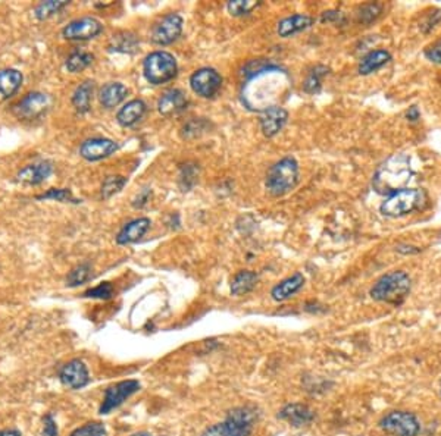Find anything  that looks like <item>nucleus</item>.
<instances>
[{
    "instance_id": "26",
    "label": "nucleus",
    "mask_w": 441,
    "mask_h": 436,
    "mask_svg": "<svg viewBox=\"0 0 441 436\" xmlns=\"http://www.w3.org/2000/svg\"><path fill=\"white\" fill-rule=\"evenodd\" d=\"M22 84V74L17 69L0 70V96L3 99L12 97Z\"/></svg>"
},
{
    "instance_id": "25",
    "label": "nucleus",
    "mask_w": 441,
    "mask_h": 436,
    "mask_svg": "<svg viewBox=\"0 0 441 436\" xmlns=\"http://www.w3.org/2000/svg\"><path fill=\"white\" fill-rule=\"evenodd\" d=\"M312 23L313 19L308 15H292L278 23V34H280V37H290V35L309 28Z\"/></svg>"
},
{
    "instance_id": "36",
    "label": "nucleus",
    "mask_w": 441,
    "mask_h": 436,
    "mask_svg": "<svg viewBox=\"0 0 441 436\" xmlns=\"http://www.w3.org/2000/svg\"><path fill=\"white\" fill-rule=\"evenodd\" d=\"M69 436H109V435L106 428L103 426V423L90 421L81 428L75 429Z\"/></svg>"
},
{
    "instance_id": "35",
    "label": "nucleus",
    "mask_w": 441,
    "mask_h": 436,
    "mask_svg": "<svg viewBox=\"0 0 441 436\" xmlns=\"http://www.w3.org/2000/svg\"><path fill=\"white\" fill-rule=\"evenodd\" d=\"M259 6V2H254V0H233V2H228V12L234 17H243L247 15L253 9H256Z\"/></svg>"
},
{
    "instance_id": "23",
    "label": "nucleus",
    "mask_w": 441,
    "mask_h": 436,
    "mask_svg": "<svg viewBox=\"0 0 441 436\" xmlns=\"http://www.w3.org/2000/svg\"><path fill=\"white\" fill-rule=\"evenodd\" d=\"M126 94H129V90L121 82H109L100 91V103L106 109L117 108L125 100Z\"/></svg>"
},
{
    "instance_id": "1",
    "label": "nucleus",
    "mask_w": 441,
    "mask_h": 436,
    "mask_svg": "<svg viewBox=\"0 0 441 436\" xmlns=\"http://www.w3.org/2000/svg\"><path fill=\"white\" fill-rule=\"evenodd\" d=\"M288 88V75L280 68L266 66L252 74L243 90V102L249 109L263 112L280 102Z\"/></svg>"
},
{
    "instance_id": "45",
    "label": "nucleus",
    "mask_w": 441,
    "mask_h": 436,
    "mask_svg": "<svg viewBox=\"0 0 441 436\" xmlns=\"http://www.w3.org/2000/svg\"><path fill=\"white\" fill-rule=\"evenodd\" d=\"M0 436H22V435L17 429H3L0 430Z\"/></svg>"
},
{
    "instance_id": "22",
    "label": "nucleus",
    "mask_w": 441,
    "mask_h": 436,
    "mask_svg": "<svg viewBox=\"0 0 441 436\" xmlns=\"http://www.w3.org/2000/svg\"><path fill=\"white\" fill-rule=\"evenodd\" d=\"M146 113V103L143 100H131L118 112L117 121L121 126H133L142 120Z\"/></svg>"
},
{
    "instance_id": "15",
    "label": "nucleus",
    "mask_w": 441,
    "mask_h": 436,
    "mask_svg": "<svg viewBox=\"0 0 441 436\" xmlns=\"http://www.w3.org/2000/svg\"><path fill=\"white\" fill-rule=\"evenodd\" d=\"M288 120V113L281 106H274V108L261 112L259 121L261 128L265 137H274L284 128Z\"/></svg>"
},
{
    "instance_id": "33",
    "label": "nucleus",
    "mask_w": 441,
    "mask_h": 436,
    "mask_svg": "<svg viewBox=\"0 0 441 436\" xmlns=\"http://www.w3.org/2000/svg\"><path fill=\"white\" fill-rule=\"evenodd\" d=\"M39 200H56V202L62 203H79V200L74 197L71 190H66V188H50L48 193H44L41 196H37Z\"/></svg>"
},
{
    "instance_id": "43",
    "label": "nucleus",
    "mask_w": 441,
    "mask_h": 436,
    "mask_svg": "<svg viewBox=\"0 0 441 436\" xmlns=\"http://www.w3.org/2000/svg\"><path fill=\"white\" fill-rule=\"evenodd\" d=\"M341 18V14L337 10H328V12H323V15L321 18L322 22H331V21H339Z\"/></svg>"
},
{
    "instance_id": "29",
    "label": "nucleus",
    "mask_w": 441,
    "mask_h": 436,
    "mask_svg": "<svg viewBox=\"0 0 441 436\" xmlns=\"http://www.w3.org/2000/svg\"><path fill=\"white\" fill-rule=\"evenodd\" d=\"M91 62H93L91 53L84 52V50H75L68 57L66 69L69 70V73L77 74V73H81L83 69H86Z\"/></svg>"
},
{
    "instance_id": "34",
    "label": "nucleus",
    "mask_w": 441,
    "mask_h": 436,
    "mask_svg": "<svg viewBox=\"0 0 441 436\" xmlns=\"http://www.w3.org/2000/svg\"><path fill=\"white\" fill-rule=\"evenodd\" d=\"M68 5V2H65V0H59V2H56V0H49V2H43L40 3L37 8H36V17L39 19H48L50 18L52 15L57 14L61 9H64L65 6Z\"/></svg>"
},
{
    "instance_id": "9",
    "label": "nucleus",
    "mask_w": 441,
    "mask_h": 436,
    "mask_svg": "<svg viewBox=\"0 0 441 436\" xmlns=\"http://www.w3.org/2000/svg\"><path fill=\"white\" fill-rule=\"evenodd\" d=\"M138 390H140V383L137 381H122L109 386L104 391L103 403L100 406V415H108L112 410L118 408L121 404H124L126 399L131 395H134Z\"/></svg>"
},
{
    "instance_id": "38",
    "label": "nucleus",
    "mask_w": 441,
    "mask_h": 436,
    "mask_svg": "<svg viewBox=\"0 0 441 436\" xmlns=\"http://www.w3.org/2000/svg\"><path fill=\"white\" fill-rule=\"evenodd\" d=\"M112 296H113V287L109 284V282H103V284L84 292V297H88V298L108 300Z\"/></svg>"
},
{
    "instance_id": "4",
    "label": "nucleus",
    "mask_w": 441,
    "mask_h": 436,
    "mask_svg": "<svg viewBox=\"0 0 441 436\" xmlns=\"http://www.w3.org/2000/svg\"><path fill=\"white\" fill-rule=\"evenodd\" d=\"M256 413L249 407H238L229 411L227 419L214 426H209L200 436H250Z\"/></svg>"
},
{
    "instance_id": "16",
    "label": "nucleus",
    "mask_w": 441,
    "mask_h": 436,
    "mask_svg": "<svg viewBox=\"0 0 441 436\" xmlns=\"http://www.w3.org/2000/svg\"><path fill=\"white\" fill-rule=\"evenodd\" d=\"M187 97L181 90H169L158 102V111L164 116L181 113L187 108Z\"/></svg>"
},
{
    "instance_id": "18",
    "label": "nucleus",
    "mask_w": 441,
    "mask_h": 436,
    "mask_svg": "<svg viewBox=\"0 0 441 436\" xmlns=\"http://www.w3.org/2000/svg\"><path fill=\"white\" fill-rule=\"evenodd\" d=\"M53 172V164L50 162H40L28 164L24 169H21L18 173V181L28 185H37L43 182L46 178H49Z\"/></svg>"
},
{
    "instance_id": "40",
    "label": "nucleus",
    "mask_w": 441,
    "mask_h": 436,
    "mask_svg": "<svg viewBox=\"0 0 441 436\" xmlns=\"http://www.w3.org/2000/svg\"><path fill=\"white\" fill-rule=\"evenodd\" d=\"M425 56H426L431 62L441 65V39L437 40L435 43H433L429 47H426Z\"/></svg>"
},
{
    "instance_id": "20",
    "label": "nucleus",
    "mask_w": 441,
    "mask_h": 436,
    "mask_svg": "<svg viewBox=\"0 0 441 436\" xmlns=\"http://www.w3.org/2000/svg\"><path fill=\"white\" fill-rule=\"evenodd\" d=\"M149 228H150V219L147 218L134 219L126 223V225L120 231V234L117 235V243L121 245L135 243L143 237V235L149 231Z\"/></svg>"
},
{
    "instance_id": "14",
    "label": "nucleus",
    "mask_w": 441,
    "mask_h": 436,
    "mask_svg": "<svg viewBox=\"0 0 441 436\" xmlns=\"http://www.w3.org/2000/svg\"><path fill=\"white\" fill-rule=\"evenodd\" d=\"M118 150V144L109 138H90L79 147V155L86 160L97 162L106 159Z\"/></svg>"
},
{
    "instance_id": "11",
    "label": "nucleus",
    "mask_w": 441,
    "mask_h": 436,
    "mask_svg": "<svg viewBox=\"0 0 441 436\" xmlns=\"http://www.w3.org/2000/svg\"><path fill=\"white\" fill-rule=\"evenodd\" d=\"M102 31H103V26L99 19L91 18V17H84V18L69 22L68 26H65L62 30V35L66 40L84 41V40H91L97 37Z\"/></svg>"
},
{
    "instance_id": "19",
    "label": "nucleus",
    "mask_w": 441,
    "mask_h": 436,
    "mask_svg": "<svg viewBox=\"0 0 441 436\" xmlns=\"http://www.w3.org/2000/svg\"><path fill=\"white\" fill-rule=\"evenodd\" d=\"M49 106V97L43 93H30L18 104L21 116L34 117L41 115Z\"/></svg>"
},
{
    "instance_id": "39",
    "label": "nucleus",
    "mask_w": 441,
    "mask_h": 436,
    "mask_svg": "<svg viewBox=\"0 0 441 436\" xmlns=\"http://www.w3.org/2000/svg\"><path fill=\"white\" fill-rule=\"evenodd\" d=\"M381 10H382V5H378V3L365 5L361 9V14H359V21L364 22V23H370L379 17Z\"/></svg>"
},
{
    "instance_id": "8",
    "label": "nucleus",
    "mask_w": 441,
    "mask_h": 436,
    "mask_svg": "<svg viewBox=\"0 0 441 436\" xmlns=\"http://www.w3.org/2000/svg\"><path fill=\"white\" fill-rule=\"evenodd\" d=\"M379 428L393 436H417L421 425L408 411H391L379 421Z\"/></svg>"
},
{
    "instance_id": "47",
    "label": "nucleus",
    "mask_w": 441,
    "mask_h": 436,
    "mask_svg": "<svg viewBox=\"0 0 441 436\" xmlns=\"http://www.w3.org/2000/svg\"><path fill=\"white\" fill-rule=\"evenodd\" d=\"M440 390H441V386H440Z\"/></svg>"
},
{
    "instance_id": "13",
    "label": "nucleus",
    "mask_w": 441,
    "mask_h": 436,
    "mask_svg": "<svg viewBox=\"0 0 441 436\" xmlns=\"http://www.w3.org/2000/svg\"><path fill=\"white\" fill-rule=\"evenodd\" d=\"M59 379L66 388H69V390H81V388L88 385L90 375L86 364L75 359L66 363L62 368L59 373Z\"/></svg>"
},
{
    "instance_id": "28",
    "label": "nucleus",
    "mask_w": 441,
    "mask_h": 436,
    "mask_svg": "<svg viewBox=\"0 0 441 436\" xmlns=\"http://www.w3.org/2000/svg\"><path fill=\"white\" fill-rule=\"evenodd\" d=\"M93 90H95V84L93 81H84L83 84L75 90L73 96V104L79 113H86L90 109V103L93 97Z\"/></svg>"
},
{
    "instance_id": "2",
    "label": "nucleus",
    "mask_w": 441,
    "mask_h": 436,
    "mask_svg": "<svg viewBox=\"0 0 441 436\" xmlns=\"http://www.w3.org/2000/svg\"><path fill=\"white\" fill-rule=\"evenodd\" d=\"M412 173L409 158L406 155H394L377 169L373 185L377 193L390 196L403 190L409 182Z\"/></svg>"
},
{
    "instance_id": "5",
    "label": "nucleus",
    "mask_w": 441,
    "mask_h": 436,
    "mask_svg": "<svg viewBox=\"0 0 441 436\" xmlns=\"http://www.w3.org/2000/svg\"><path fill=\"white\" fill-rule=\"evenodd\" d=\"M426 194L420 188H403V190L388 196L381 205L379 211L387 218H402L420 210L426 203Z\"/></svg>"
},
{
    "instance_id": "30",
    "label": "nucleus",
    "mask_w": 441,
    "mask_h": 436,
    "mask_svg": "<svg viewBox=\"0 0 441 436\" xmlns=\"http://www.w3.org/2000/svg\"><path fill=\"white\" fill-rule=\"evenodd\" d=\"M328 68L323 65H318L317 68H313L310 70V74L308 75L306 81H305V91L309 94H315L321 90V84H322V78L328 74Z\"/></svg>"
},
{
    "instance_id": "12",
    "label": "nucleus",
    "mask_w": 441,
    "mask_h": 436,
    "mask_svg": "<svg viewBox=\"0 0 441 436\" xmlns=\"http://www.w3.org/2000/svg\"><path fill=\"white\" fill-rule=\"evenodd\" d=\"M182 32V18L178 14H169L162 18L152 31V41L159 46H168L177 41Z\"/></svg>"
},
{
    "instance_id": "17",
    "label": "nucleus",
    "mask_w": 441,
    "mask_h": 436,
    "mask_svg": "<svg viewBox=\"0 0 441 436\" xmlns=\"http://www.w3.org/2000/svg\"><path fill=\"white\" fill-rule=\"evenodd\" d=\"M278 417H281L283 420L288 421L290 425L293 426H305V425H309V423L315 419V413H313L308 406L294 403V404L285 406L280 411Z\"/></svg>"
},
{
    "instance_id": "10",
    "label": "nucleus",
    "mask_w": 441,
    "mask_h": 436,
    "mask_svg": "<svg viewBox=\"0 0 441 436\" xmlns=\"http://www.w3.org/2000/svg\"><path fill=\"white\" fill-rule=\"evenodd\" d=\"M190 86L197 96L211 99L220 90L223 77L212 68H202L190 77Z\"/></svg>"
},
{
    "instance_id": "6",
    "label": "nucleus",
    "mask_w": 441,
    "mask_h": 436,
    "mask_svg": "<svg viewBox=\"0 0 441 436\" xmlns=\"http://www.w3.org/2000/svg\"><path fill=\"white\" fill-rule=\"evenodd\" d=\"M299 182V164L293 158L276 162L266 175V190L274 197H283Z\"/></svg>"
},
{
    "instance_id": "21",
    "label": "nucleus",
    "mask_w": 441,
    "mask_h": 436,
    "mask_svg": "<svg viewBox=\"0 0 441 436\" xmlns=\"http://www.w3.org/2000/svg\"><path fill=\"white\" fill-rule=\"evenodd\" d=\"M303 285H305V276L297 272L281 281L278 285H275L271 291V296L275 301H285L290 297H293L296 292H299Z\"/></svg>"
},
{
    "instance_id": "37",
    "label": "nucleus",
    "mask_w": 441,
    "mask_h": 436,
    "mask_svg": "<svg viewBox=\"0 0 441 436\" xmlns=\"http://www.w3.org/2000/svg\"><path fill=\"white\" fill-rule=\"evenodd\" d=\"M137 46V39L131 34L113 35L112 40V50L117 52H133Z\"/></svg>"
},
{
    "instance_id": "27",
    "label": "nucleus",
    "mask_w": 441,
    "mask_h": 436,
    "mask_svg": "<svg viewBox=\"0 0 441 436\" xmlns=\"http://www.w3.org/2000/svg\"><path fill=\"white\" fill-rule=\"evenodd\" d=\"M258 275L252 270H241L231 282V294L233 296H245L258 284Z\"/></svg>"
},
{
    "instance_id": "31",
    "label": "nucleus",
    "mask_w": 441,
    "mask_h": 436,
    "mask_svg": "<svg viewBox=\"0 0 441 436\" xmlns=\"http://www.w3.org/2000/svg\"><path fill=\"white\" fill-rule=\"evenodd\" d=\"M91 276V266L88 263H83L77 267H74L71 272H69L66 278L68 287H78L83 285L90 279Z\"/></svg>"
},
{
    "instance_id": "32",
    "label": "nucleus",
    "mask_w": 441,
    "mask_h": 436,
    "mask_svg": "<svg viewBox=\"0 0 441 436\" xmlns=\"http://www.w3.org/2000/svg\"><path fill=\"white\" fill-rule=\"evenodd\" d=\"M125 184H126V178H124V176H121V175L108 176V178L103 181V185H102V197L111 198L112 196L120 193Z\"/></svg>"
},
{
    "instance_id": "24",
    "label": "nucleus",
    "mask_w": 441,
    "mask_h": 436,
    "mask_svg": "<svg viewBox=\"0 0 441 436\" xmlns=\"http://www.w3.org/2000/svg\"><path fill=\"white\" fill-rule=\"evenodd\" d=\"M390 61H391V55L384 49L369 52L365 57H362L361 64H359V74L361 75L373 74L375 73V70L387 65Z\"/></svg>"
},
{
    "instance_id": "7",
    "label": "nucleus",
    "mask_w": 441,
    "mask_h": 436,
    "mask_svg": "<svg viewBox=\"0 0 441 436\" xmlns=\"http://www.w3.org/2000/svg\"><path fill=\"white\" fill-rule=\"evenodd\" d=\"M144 77L150 84H165V82L176 78L177 75V61L168 52H153L144 59Z\"/></svg>"
},
{
    "instance_id": "42",
    "label": "nucleus",
    "mask_w": 441,
    "mask_h": 436,
    "mask_svg": "<svg viewBox=\"0 0 441 436\" xmlns=\"http://www.w3.org/2000/svg\"><path fill=\"white\" fill-rule=\"evenodd\" d=\"M150 194H152V191L147 190V188H144V190L135 197L133 206H134V207H138V209L143 207V206L149 202V197H150Z\"/></svg>"
},
{
    "instance_id": "3",
    "label": "nucleus",
    "mask_w": 441,
    "mask_h": 436,
    "mask_svg": "<svg viewBox=\"0 0 441 436\" xmlns=\"http://www.w3.org/2000/svg\"><path fill=\"white\" fill-rule=\"evenodd\" d=\"M411 287V276L404 270H393L377 281V284L370 290V297L381 303L399 305L409 296Z\"/></svg>"
},
{
    "instance_id": "46",
    "label": "nucleus",
    "mask_w": 441,
    "mask_h": 436,
    "mask_svg": "<svg viewBox=\"0 0 441 436\" xmlns=\"http://www.w3.org/2000/svg\"><path fill=\"white\" fill-rule=\"evenodd\" d=\"M131 436H152V435L147 433V432H138V433H134V435H131Z\"/></svg>"
},
{
    "instance_id": "41",
    "label": "nucleus",
    "mask_w": 441,
    "mask_h": 436,
    "mask_svg": "<svg viewBox=\"0 0 441 436\" xmlns=\"http://www.w3.org/2000/svg\"><path fill=\"white\" fill-rule=\"evenodd\" d=\"M59 432H57V425L55 419L48 415L43 419V436H57Z\"/></svg>"
},
{
    "instance_id": "44",
    "label": "nucleus",
    "mask_w": 441,
    "mask_h": 436,
    "mask_svg": "<svg viewBox=\"0 0 441 436\" xmlns=\"http://www.w3.org/2000/svg\"><path fill=\"white\" fill-rule=\"evenodd\" d=\"M406 116H408V120L411 122H416L417 120H420L421 113H420V109H417L416 106H412V108L408 111V113H406Z\"/></svg>"
}]
</instances>
